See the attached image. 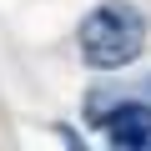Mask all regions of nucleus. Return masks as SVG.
Returning a JSON list of instances; mask_svg holds the SVG:
<instances>
[{"mask_svg":"<svg viewBox=\"0 0 151 151\" xmlns=\"http://www.w3.org/2000/svg\"><path fill=\"white\" fill-rule=\"evenodd\" d=\"M76 45H81V60L96 65V70L131 65V60L146 50V20H141L136 5H126V0H106V5H96V10L81 20Z\"/></svg>","mask_w":151,"mask_h":151,"instance_id":"f257e3e1","label":"nucleus"},{"mask_svg":"<svg viewBox=\"0 0 151 151\" xmlns=\"http://www.w3.org/2000/svg\"><path fill=\"white\" fill-rule=\"evenodd\" d=\"M106 136L116 151H151V106H121L106 116Z\"/></svg>","mask_w":151,"mask_h":151,"instance_id":"f03ea898","label":"nucleus"}]
</instances>
